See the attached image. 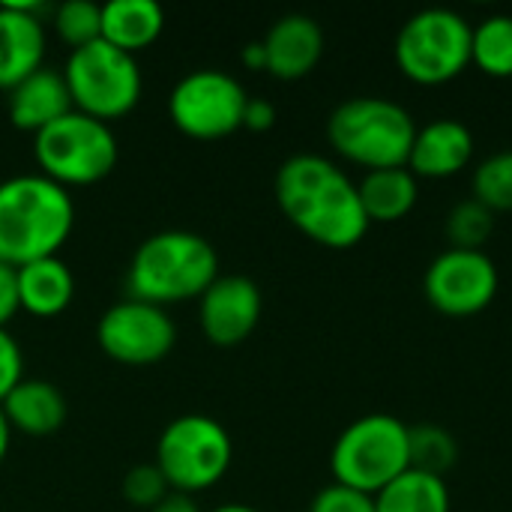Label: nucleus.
I'll return each mask as SVG.
<instances>
[{
    "mask_svg": "<svg viewBox=\"0 0 512 512\" xmlns=\"http://www.w3.org/2000/svg\"><path fill=\"white\" fill-rule=\"evenodd\" d=\"M273 195L282 216L327 249H351L369 231L357 183L321 153L288 156L273 180Z\"/></svg>",
    "mask_w": 512,
    "mask_h": 512,
    "instance_id": "obj_1",
    "label": "nucleus"
},
{
    "mask_svg": "<svg viewBox=\"0 0 512 512\" xmlns=\"http://www.w3.org/2000/svg\"><path fill=\"white\" fill-rule=\"evenodd\" d=\"M15 279H18L21 312H27L30 318H42V321L57 318L75 300V273L60 255L39 258L18 267Z\"/></svg>",
    "mask_w": 512,
    "mask_h": 512,
    "instance_id": "obj_19",
    "label": "nucleus"
},
{
    "mask_svg": "<svg viewBox=\"0 0 512 512\" xmlns=\"http://www.w3.org/2000/svg\"><path fill=\"white\" fill-rule=\"evenodd\" d=\"M393 54L414 84H447L471 66V24L456 9H420L399 27Z\"/></svg>",
    "mask_w": 512,
    "mask_h": 512,
    "instance_id": "obj_9",
    "label": "nucleus"
},
{
    "mask_svg": "<svg viewBox=\"0 0 512 512\" xmlns=\"http://www.w3.org/2000/svg\"><path fill=\"white\" fill-rule=\"evenodd\" d=\"M276 123V105L261 96H249L246 111H243V129L249 132H267Z\"/></svg>",
    "mask_w": 512,
    "mask_h": 512,
    "instance_id": "obj_32",
    "label": "nucleus"
},
{
    "mask_svg": "<svg viewBox=\"0 0 512 512\" xmlns=\"http://www.w3.org/2000/svg\"><path fill=\"white\" fill-rule=\"evenodd\" d=\"M498 267L477 249H444L432 258L423 276V294L429 306L447 318L480 315L498 297Z\"/></svg>",
    "mask_w": 512,
    "mask_h": 512,
    "instance_id": "obj_12",
    "label": "nucleus"
},
{
    "mask_svg": "<svg viewBox=\"0 0 512 512\" xmlns=\"http://www.w3.org/2000/svg\"><path fill=\"white\" fill-rule=\"evenodd\" d=\"M60 72L66 78L72 108L102 123H114L132 114L144 93L138 57L108 45L105 39L69 51Z\"/></svg>",
    "mask_w": 512,
    "mask_h": 512,
    "instance_id": "obj_8",
    "label": "nucleus"
},
{
    "mask_svg": "<svg viewBox=\"0 0 512 512\" xmlns=\"http://www.w3.org/2000/svg\"><path fill=\"white\" fill-rule=\"evenodd\" d=\"M231 459V435L216 417L180 414L159 432L153 465L162 471L171 492L195 498L222 483Z\"/></svg>",
    "mask_w": 512,
    "mask_h": 512,
    "instance_id": "obj_7",
    "label": "nucleus"
},
{
    "mask_svg": "<svg viewBox=\"0 0 512 512\" xmlns=\"http://www.w3.org/2000/svg\"><path fill=\"white\" fill-rule=\"evenodd\" d=\"M408 444H411V468L441 480L459 459V444L453 432L438 423L408 426Z\"/></svg>",
    "mask_w": 512,
    "mask_h": 512,
    "instance_id": "obj_24",
    "label": "nucleus"
},
{
    "mask_svg": "<svg viewBox=\"0 0 512 512\" xmlns=\"http://www.w3.org/2000/svg\"><path fill=\"white\" fill-rule=\"evenodd\" d=\"M492 231H495V213L486 204H480L474 195L462 198L447 216V237H450L453 249H477V252H483Z\"/></svg>",
    "mask_w": 512,
    "mask_h": 512,
    "instance_id": "obj_27",
    "label": "nucleus"
},
{
    "mask_svg": "<svg viewBox=\"0 0 512 512\" xmlns=\"http://www.w3.org/2000/svg\"><path fill=\"white\" fill-rule=\"evenodd\" d=\"M264 297L255 279L228 273L219 276L198 297V327L201 336L216 348L243 345L261 324Z\"/></svg>",
    "mask_w": 512,
    "mask_h": 512,
    "instance_id": "obj_13",
    "label": "nucleus"
},
{
    "mask_svg": "<svg viewBox=\"0 0 512 512\" xmlns=\"http://www.w3.org/2000/svg\"><path fill=\"white\" fill-rule=\"evenodd\" d=\"M18 312H21V303H18V279H15V267L0 264V327H6Z\"/></svg>",
    "mask_w": 512,
    "mask_h": 512,
    "instance_id": "obj_31",
    "label": "nucleus"
},
{
    "mask_svg": "<svg viewBox=\"0 0 512 512\" xmlns=\"http://www.w3.org/2000/svg\"><path fill=\"white\" fill-rule=\"evenodd\" d=\"M75 228V198L39 171L0 180V264L54 258Z\"/></svg>",
    "mask_w": 512,
    "mask_h": 512,
    "instance_id": "obj_2",
    "label": "nucleus"
},
{
    "mask_svg": "<svg viewBox=\"0 0 512 512\" xmlns=\"http://www.w3.org/2000/svg\"><path fill=\"white\" fill-rule=\"evenodd\" d=\"M249 93L225 69L186 72L168 93V117L186 138L219 141L243 129Z\"/></svg>",
    "mask_w": 512,
    "mask_h": 512,
    "instance_id": "obj_10",
    "label": "nucleus"
},
{
    "mask_svg": "<svg viewBox=\"0 0 512 512\" xmlns=\"http://www.w3.org/2000/svg\"><path fill=\"white\" fill-rule=\"evenodd\" d=\"M33 162L42 177L63 189L102 183L120 162V141L111 123L69 111L33 135Z\"/></svg>",
    "mask_w": 512,
    "mask_h": 512,
    "instance_id": "obj_5",
    "label": "nucleus"
},
{
    "mask_svg": "<svg viewBox=\"0 0 512 512\" xmlns=\"http://www.w3.org/2000/svg\"><path fill=\"white\" fill-rule=\"evenodd\" d=\"M165 30V9L153 0L102 3V39L132 57L147 51Z\"/></svg>",
    "mask_w": 512,
    "mask_h": 512,
    "instance_id": "obj_20",
    "label": "nucleus"
},
{
    "mask_svg": "<svg viewBox=\"0 0 512 512\" xmlns=\"http://www.w3.org/2000/svg\"><path fill=\"white\" fill-rule=\"evenodd\" d=\"M96 342L102 354L120 366H156L174 351L177 324L168 309L123 297L102 312Z\"/></svg>",
    "mask_w": 512,
    "mask_h": 512,
    "instance_id": "obj_11",
    "label": "nucleus"
},
{
    "mask_svg": "<svg viewBox=\"0 0 512 512\" xmlns=\"http://www.w3.org/2000/svg\"><path fill=\"white\" fill-rule=\"evenodd\" d=\"M408 468V426L399 417L381 411L348 423L330 450L333 483L366 492L372 498L396 477H402Z\"/></svg>",
    "mask_w": 512,
    "mask_h": 512,
    "instance_id": "obj_6",
    "label": "nucleus"
},
{
    "mask_svg": "<svg viewBox=\"0 0 512 512\" xmlns=\"http://www.w3.org/2000/svg\"><path fill=\"white\" fill-rule=\"evenodd\" d=\"M51 6L33 0L0 3V93L30 78L48 57Z\"/></svg>",
    "mask_w": 512,
    "mask_h": 512,
    "instance_id": "obj_14",
    "label": "nucleus"
},
{
    "mask_svg": "<svg viewBox=\"0 0 512 512\" xmlns=\"http://www.w3.org/2000/svg\"><path fill=\"white\" fill-rule=\"evenodd\" d=\"M474 198L495 216L512 213V150H498L474 168Z\"/></svg>",
    "mask_w": 512,
    "mask_h": 512,
    "instance_id": "obj_26",
    "label": "nucleus"
},
{
    "mask_svg": "<svg viewBox=\"0 0 512 512\" xmlns=\"http://www.w3.org/2000/svg\"><path fill=\"white\" fill-rule=\"evenodd\" d=\"M309 512H375V498L366 492L330 483L315 495Z\"/></svg>",
    "mask_w": 512,
    "mask_h": 512,
    "instance_id": "obj_29",
    "label": "nucleus"
},
{
    "mask_svg": "<svg viewBox=\"0 0 512 512\" xmlns=\"http://www.w3.org/2000/svg\"><path fill=\"white\" fill-rule=\"evenodd\" d=\"M210 512H258L255 507H249V504H219V507H213Z\"/></svg>",
    "mask_w": 512,
    "mask_h": 512,
    "instance_id": "obj_36",
    "label": "nucleus"
},
{
    "mask_svg": "<svg viewBox=\"0 0 512 512\" xmlns=\"http://www.w3.org/2000/svg\"><path fill=\"white\" fill-rule=\"evenodd\" d=\"M9 447H12V429H9V423H6V414H3V408H0V465L6 462V453H9Z\"/></svg>",
    "mask_w": 512,
    "mask_h": 512,
    "instance_id": "obj_35",
    "label": "nucleus"
},
{
    "mask_svg": "<svg viewBox=\"0 0 512 512\" xmlns=\"http://www.w3.org/2000/svg\"><path fill=\"white\" fill-rule=\"evenodd\" d=\"M24 351L18 345V339L0 327V402L24 381Z\"/></svg>",
    "mask_w": 512,
    "mask_h": 512,
    "instance_id": "obj_30",
    "label": "nucleus"
},
{
    "mask_svg": "<svg viewBox=\"0 0 512 512\" xmlns=\"http://www.w3.org/2000/svg\"><path fill=\"white\" fill-rule=\"evenodd\" d=\"M474 159V132L456 120V117H438L426 126H417L411 153H408V171L417 180H441L453 177L468 168Z\"/></svg>",
    "mask_w": 512,
    "mask_h": 512,
    "instance_id": "obj_16",
    "label": "nucleus"
},
{
    "mask_svg": "<svg viewBox=\"0 0 512 512\" xmlns=\"http://www.w3.org/2000/svg\"><path fill=\"white\" fill-rule=\"evenodd\" d=\"M219 276L216 246L195 231L171 228L135 249L126 267V297L168 309L198 300Z\"/></svg>",
    "mask_w": 512,
    "mask_h": 512,
    "instance_id": "obj_3",
    "label": "nucleus"
},
{
    "mask_svg": "<svg viewBox=\"0 0 512 512\" xmlns=\"http://www.w3.org/2000/svg\"><path fill=\"white\" fill-rule=\"evenodd\" d=\"M471 63L492 78H512V15L471 24Z\"/></svg>",
    "mask_w": 512,
    "mask_h": 512,
    "instance_id": "obj_23",
    "label": "nucleus"
},
{
    "mask_svg": "<svg viewBox=\"0 0 512 512\" xmlns=\"http://www.w3.org/2000/svg\"><path fill=\"white\" fill-rule=\"evenodd\" d=\"M375 512H450V489L441 477L408 468L375 495Z\"/></svg>",
    "mask_w": 512,
    "mask_h": 512,
    "instance_id": "obj_22",
    "label": "nucleus"
},
{
    "mask_svg": "<svg viewBox=\"0 0 512 512\" xmlns=\"http://www.w3.org/2000/svg\"><path fill=\"white\" fill-rule=\"evenodd\" d=\"M48 27L69 51L84 48L102 39V6L90 0H66L60 6H51Z\"/></svg>",
    "mask_w": 512,
    "mask_h": 512,
    "instance_id": "obj_25",
    "label": "nucleus"
},
{
    "mask_svg": "<svg viewBox=\"0 0 512 512\" xmlns=\"http://www.w3.org/2000/svg\"><path fill=\"white\" fill-rule=\"evenodd\" d=\"M267 72L279 81L306 78L324 57V30L306 12H288L270 24L261 39Z\"/></svg>",
    "mask_w": 512,
    "mask_h": 512,
    "instance_id": "obj_15",
    "label": "nucleus"
},
{
    "mask_svg": "<svg viewBox=\"0 0 512 512\" xmlns=\"http://www.w3.org/2000/svg\"><path fill=\"white\" fill-rule=\"evenodd\" d=\"M417 123L405 105L387 96H354L339 102L327 120L333 150L366 168H408Z\"/></svg>",
    "mask_w": 512,
    "mask_h": 512,
    "instance_id": "obj_4",
    "label": "nucleus"
},
{
    "mask_svg": "<svg viewBox=\"0 0 512 512\" xmlns=\"http://www.w3.org/2000/svg\"><path fill=\"white\" fill-rule=\"evenodd\" d=\"M150 512H204L198 504H195V498L192 495H180V492H171L159 507H153Z\"/></svg>",
    "mask_w": 512,
    "mask_h": 512,
    "instance_id": "obj_33",
    "label": "nucleus"
},
{
    "mask_svg": "<svg viewBox=\"0 0 512 512\" xmlns=\"http://www.w3.org/2000/svg\"><path fill=\"white\" fill-rule=\"evenodd\" d=\"M120 492H123V498H126L129 507L147 512L153 510V507H159V504L171 495L168 480L162 477V471H159L153 462H150V465H135V468H129L126 477H123Z\"/></svg>",
    "mask_w": 512,
    "mask_h": 512,
    "instance_id": "obj_28",
    "label": "nucleus"
},
{
    "mask_svg": "<svg viewBox=\"0 0 512 512\" xmlns=\"http://www.w3.org/2000/svg\"><path fill=\"white\" fill-rule=\"evenodd\" d=\"M12 435L27 438H48L63 429L66 423V399L63 393L45 378H24L3 402H0Z\"/></svg>",
    "mask_w": 512,
    "mask_h": 512,
    "instance_id": "obj_18",
    "label": "nucleus"
},
{
    "mask_svg": "<svg viewBox=\"0 0 512 512\" xmlns=\"http://www.w3.org/2000/svg\"><path fill=\"white\" fill-rule=\"evenodd\" d=\"M240 63L252 72H267V57H264V45L261 39L258 42H249L243 51H240Z\"/></svg>",
    "mask_w": 512,
    "mask_h": 512,
    "instance_id": "obj_34",
    "label": "nucleus"
},
{
    "mask_svg": "<svg viewBox=\"0 0 512 512\" xmlns=\"http://www.w3.org/2000/svg\"><path fill=\"white\" fill-rule=\"evenodd\" d=\"M357 192L369 222H399L417 207L420 180L408 168H378L363 174Z\"/></svg>",
    "mask_w": 512,
    "mask_h": 512,
    "instance_id": "obj_21",
    "label": "nucleus"
},
{
    "mask_svg": "<svg viewBox=\"0 0 512 512\" xmlns=\"http://www.w3.org/2000/svg\"><path fill=\"white\" fill-rule=\"evenodd\" d=\"M69 111H75V108H72L66 78L60 69H54L48 63L6 93L9 123L21 132H30V135L48 129L51 123H57Z\"/></svg>",
    "mask_w": 512,
    "mask_h": 512,
    "instance_id": "obj_17",
    "label": "nucleus"
}]
</instances>
